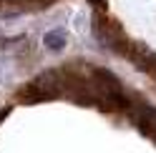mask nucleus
I'll use <instances>...</instances> for the list:
<instances>
[{
  "label": "nucleus",
  "mask_w": 156,
  "mask_h": 153,
  "mask_svg": "<svg viewBox=\"0 0 156 153\" xmlns=\"http://www.w3.org/2000/svg\"><path fill=\"white\" fill-rule=\"evenodd\" d=\"M45 45H48V48H53V50H61V48L66 45V35H63V30H53V33H48V35H45Z\"/></svg>",
  "instance_id": "1"
},
{
  "label": "nucleus",
  "mask_w": 156,
  "mask_h": 153,
  "mask_svg": "<svg viewBox=\"0 0 156 153\" xmlns=\"http://www.w3.org/2000/svg\"><path fill=\"white\" fill-rule=\"evenodd\" d=\"M96 3H103V0H96Z\"/></svg>",
  "instance_id": "2"
}]
</instances>
